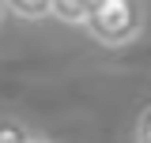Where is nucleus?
I'll list each match as a JSON object with an SVG mask.
<instances>
[{"label":"nucleus","mask_w":151,"mask_h":143,"mask_svg":"<svg viewBox=\"0 0 151 143\" xmlns=\"http://www.w3.org/2000/svg\"><path fill=\"white\" fill-rule=\"evenodd\" d=\"M87 34L106 49H125L147 26V4L144 0H98L91 15L83 19Z\"/></svg>","instance_id":"obj_1"},{"label":"nucleus","mask_w":151,"mask_h":143,"mask_svg":"<svg viewBox=\"0 0 151 143\" xmlns=\"http://www.w3.org/2000/svg\"><path fill=\"white\" fill-rule=\"evenodd\" d=\"M4 11L23 23H38V19L53 15V0H4Z\"/></svg>","instance_id":"obj_2"},{"label":"nucleus","mask_w":151,"mask_h":143,"mask_svg":"<svg viewBox=\"0 0 151 143\" xmlns=\"http://www.w3.org/2000/svg\"><path fill=\"white\" fill-rule=\"evenodd\" d=\"M98 0H53V15L64 19V23H79L83 26V19L91 15V8Z\"/></svg>","instance_id":"obj_3"},{"label":"nucleus","mask_w":151,"mask_h":143,"mask_svg":"<svg viewBox=\"0 0 151 143\" xmlns=\"http://www.w3.org/2000/svg\"><path fill=\"white\" fill-rule=\"evenodd\" d=\"M34 139V132H30V124L23 121V117H0V143H30Z\"/></svg>","instance_id":"obj_4"},{"label":"nucleus","mask_w":151,"mask_h":143,"mask_svg":"<svg viewBox=\"0 0 151 143\" xmlns=\"http://www.w3.org/2000/svg\"><path fill=\"white\" fill-rule=\"evenodd\" d=\"M136 143H151V106L140 113V121H136Z\"/></svg>","instance_id":"obj_5"},{"label":"nucleus","mask_w":151,"mask_h":143,"mask_svg":"<svg viewBox=\"0 0 151 143\" xmlns=\"http://www.w3.org/2000/svg\"><path fill=\"white\" fill-rule=\"evenodd\" d=\"M30 143H53V139H49V136H38V132H34V139H30Z\"/></svg>","instance_id":"obj_6"},{"label":"nucleus","mask_w":151,"mask_h":143,"mask_svg":"<svg viewBox=\"0 0 151 143\" xmlns=\"http://www.w3.org/2000/svg\"><path fill=\"white\" fill-rule=\"evenodd\" d=\"M4 15H8V11H4V0H0V23H4Z\"/></svg>","instance_id":"obj_7"}]
</instances>
